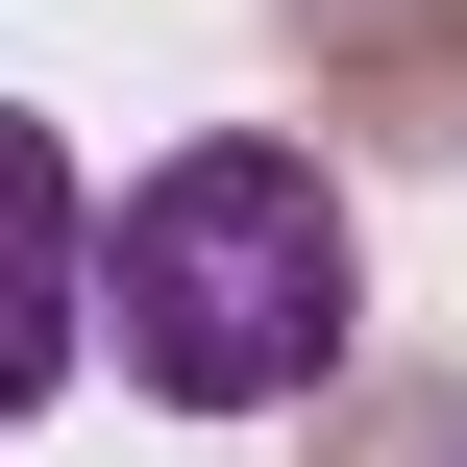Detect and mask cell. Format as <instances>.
<instances>
[{
	"mask_svg": "<svg viewBox=\"0 0 467 467\" xmlns=\"http://www.w3.org/2000/svg\"><path fill=\"white\" fill-rule=\"evenodd\" d=\"M345 296H369L345 172L271 148V123L172 148V172L74 246V320H123V369H148L172 419H271V394H320V369H345Z\"/></svg>",
	"mask_w": 467,
	"mask_h": 467,
	"instance_id": "6da1fadb",
	"label": "cell"
},
{
	"mask_svg": "<svg viewBox=\"0 0 467 467\" xmlns=\"http://www.w3.org/2000/svg\"><path fill=\"white\" fill-rule=\"evenodd\" d=\"M296 74H320V123H369V148H467V0H320Z\"/></svg>",
	"mask_w": 467,
	"mask_h": 467,
	"instance_id": "7a4b0ae2",
	"label": "cell"
},
{
	"mask_svg": "<svg viewBox=\"0 0 467 467\" xmlns=\"http://www.w3.org/2000/svg\"><path fill=\"white\" fill-rule=\"evenodd\" d=\"M74 246H99V222H74V148H49V123H0V419L99 345V320H74Z\"/></svg>",
	"mask_w": 467,
	"mask_h": 467,
	"instance_id": "3957f363",
	"label": "cell"
}]
</instances>
